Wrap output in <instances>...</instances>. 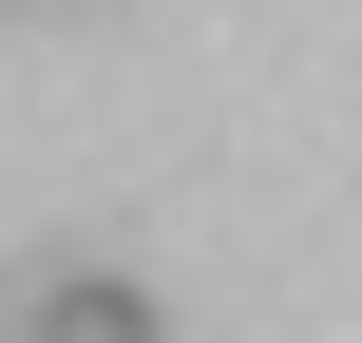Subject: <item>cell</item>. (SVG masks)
Listing matches in <instances>:
<instances>
[{
	"label": "cell",
	"mask_w": 362,
	"mask_h": 343,
	"mask_svg": "<svg viewBox=\"0 0 362 343\" xmlns=\"http://www.w3.org/2000/svg\"><path fill=\"white\" fill-rule=\"evenodd\" d=\"M19 343H172V306H153L134 267H38V306H19Z\"/></svg>",
	"instance_id": "cell-1"
}]
</instances>
